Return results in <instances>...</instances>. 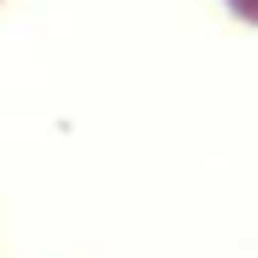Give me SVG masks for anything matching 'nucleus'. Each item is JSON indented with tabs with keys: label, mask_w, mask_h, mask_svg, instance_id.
Returning a JSON list of instances; mask_svg holds the SVG:
<instances>
[{
	"label": "nucleus",
	"mask_w": 258,
	"mask_h": 258,
	"mask_svg": "<svg viewBox=\"0 0 258 258\" xmlns=\"http://www.w3.org/2000/svg\"><path fill=\"white\" fill-rule=\"evenodd\" d=\"M237 11H248V16H258V0H232Z\"/></svg>",
	"instance_id": "nucleus-1"
}]
</instances>
